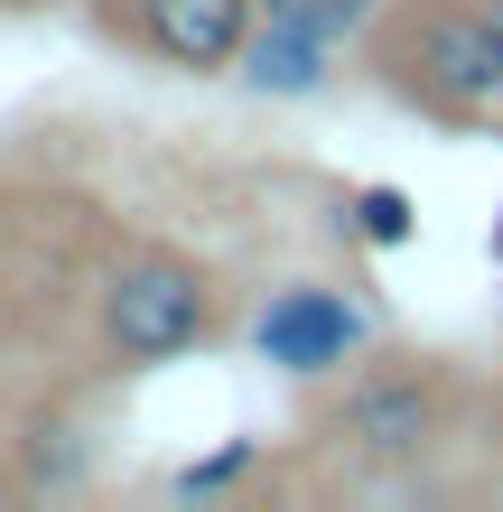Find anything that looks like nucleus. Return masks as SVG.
I'll return each instance as SVG.
<instances>
[{
    "mask_svg": "<svg viewBox=\"0 0 503 512\" xmlns=\"http://www.w3.org/2000/svg\"><path fill=\"white\" fill-rule=\"evenodd\" d=\"M364 66L401 112H420L438 131L503 122V56L476 0H382L364 19Z\"/></svg>",
    "mask_w": 503,
    "mask_h": 512,
    "instance_id": "obj_1",
    "label": "nucleus"
},
{
    "mask_svg": "<svg viewBox=\"0 0 503 512\" xmlns=\"http://www.w3.org/2000/svg\"><path fill=\"white\" fill-rule=\"evenodd\" d=\"M457 410H466V382H457L448 354L373 345L364 364L336 373V401L317 419V438H327L345 466H364V475H420L438 447L457 438Z\"/></svg>",
    "mask_w": 503,
    "mask_h": 512,
    "instance_id": "obj_2",
    "label": "nucleus"
},
{
    "mask_svg": "<svg viewBox=\"0 0 503 512\" xmlns=\"http://www.w3.org/2000/svg\"><path fill=\"white\" fill-rule=\"evenodd\" d=\"M224 336V280L177 243H122L94 280V345L112 373L187 364Z\"/></svg>",
    "mask_w": 503,
    "mask_h": 512,
    "instance_id": "obj_3",
    "label": "nucleus"
},
{
    "mask_svg": "<svg viewBox=\"0 0 503 512\" xmlns=\"http://www.w3.org/2000/svg\"><path fill=\"white\" fill-rule=\"evenodd\" d=\"M243 345H252L280 382H336L345 364H364V354L382 345V326H373L364 298L336 289V280H280V289L252 308Z\"/></svg>",
    "mask_w": 503,
    "mask_h": 512,
    "instance_id": "obj_4",
    "label": "nucleus"
},
{
    "mask_svg": "<svg viewBox=\"0 0 503 512\" xmlns=\"http://www.w3.org/2000/svg\"><path fill=\"white\" fill-rule=\"evenodd\" d=\"M94 19H103V38L159 56L168 75H233L252 0H94Z\"/></svg>",
    "mask_w": 503,
    "mask_h": 512,
    "instance_id": "obj_5",
    "label": "nucleus"
},
{
    "mask_svg": "<svg viewBox=\"0 0 503 512\" xmlns=\"http://www.w3.org/2000/svg\"><path fill=\"white\" fill-rule=\"evenodd\" d=\"M233 75H243L252 94H271V103H308V94H327V84H336V47L299 38V28L252 19L243 47H233Z\"/></svg>",
    "mask_w": 503,
    "mask_h": 512,
    "instance_id": "obj_6",
    "label": "nucleus"
},
{
    "mask_svg": "<svg viewBox=\"0 0 503 512\" xmlns=\"http://www.w3.org/2000/svg\"><path fill=\"white\" fill-rule=\"evenodd\" d=\"M84 485H94V438H84V419H75V410H28L10 494H47V503H66V494H84Z\"/></svg>",
    "mask_w": 503,
    "mask_h": 512,
    "instance_id": "obj_7",
    "label": "nucleus"
},
{
    "mask_svg": "<svg viewBox=\"0 0 503 512\" xmlns=\"http://www.w3.org/2000/svg\"><path fill=\"white\" fill-rule=\"evenodd\" d=\"M345 233L364 252H401V243H420V205H410L401 187H354L345 196Z\"/></svg>",
    "mask_w": 503,
    "mask_h": 512,
    "instance_id": "obj_8",
    "label": "nucleus"
},
{
    "mask_svg": "<svg viewBox=\"0 0 503 512\" xmlns=\"http://www.w3.org/2000/svg\"><path fill=\"white\" fill-rule=\"evenodd\" d=\"M252 466H261V438H224L215 457H187V466H177V475H168V494H177V503H215V494L243 485Z\"/></svg>",
    "mask_w": 503,
    "mask_h": 512,
    "instance_id": "obj_9",
    "label": "nucleus"
},
{
    "mask_svg": "<svg viewBox=\"0 0 503 512\" xmlns=\"http://www.w3.org/2000/svg\"><path fill=\"white\" fill-rule=\"evenodd\" d=\"M485 10V38H494V56H503V0H476Z\"/></svg>",
    "mask_w": 503,
    "mask_h": 512,
    "instance_id": "obj_10",
    "label": "nucleus"
},
{
    "mask_svg": "<svg viewBox=\"0 0 503 512\" xmlns=\"http://www.w3.org/2000/svg\"><path fill=\"white\" fill-rule=\"evenodd\" d=\"M485 252H494V270H503V205H494V233H485Z\"/></svg>",
    "mask_w": 503,
    "mask_h": 512,
    "instance_id": "obj_11",
    "label": "nucleus"
},
{
    "mask_svg": "<svg viewBox=\"0 0 503 512\" xmlns=\"http://www.w3.org/2000/svg\"><path fill=\"white\" fill-rule=\"evenodd\" d=\"M10 10H38V0H10Z\"/></svg>",
    "mask_w": 503,
    "mask_h": 512,
    "instance_id": "obj_12",
    "label": "nucleus"
}]
</instances>
